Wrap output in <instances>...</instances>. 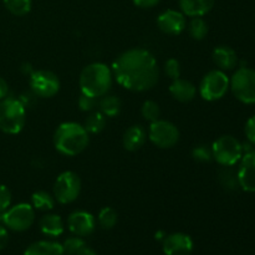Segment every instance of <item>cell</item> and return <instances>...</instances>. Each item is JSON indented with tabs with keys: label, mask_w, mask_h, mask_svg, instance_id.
Returning <instances> with one entry per match:
<instances>
[{
	"label": "cell",
	"mask_w": 255,
	"mask_h": 255,
	"mask_svg": "<svg viewBox=\"0 0 255 255\" xmlns=\"http://www.w3.org/2000/svg\"><path fill=\"white\" fill-rule=\"evenodd\" d=\"M219 181L227 191H237L238 188H241L238 182V174H237V171L232 169V167H223V169L219 172Z\"/></svg>",
	"instance_id": "25"
},
{
	"label": "cell",
	"mask_w": 255,
	"mask_h": 255,
	"mask_svg": "<svg viewBox=\"0 0 255 255\" xmlns=\"http://www.w3.org/2000/svg\"><path fill=\"white\" fill-rule=\"evenodd\" d=\"M239 162L241 163L237 169L239 187L249 193H255V148L244 153Z\"/></svg>",
	"instance_id": "13"
},
{
	"label": "cell",
	"mask_w": 255,
	"mask_h": 255,
	"mask_svg": "<svg viewBox=\"0 0 255 255\" xmlns=\"http://www.w3.org/2000/svg\"><path fill=\"white\" fill-rule=\"evenodd\" d=\"M148 137L152 143L159 148H172L179 141V129L172 122L157 120L149 126Z\"/></svg>",
	"instance_id": "11"
},
{
	"label": "cell",
	"mask_w": 255,
	"mask_h": 255,
	"mask_svg": "<svg viewBox=\"0 0 255 255\" xmlns=\"http://www.w3.org/2000/svg\"><path fill=\"white\" fill-rule=\"evenodd\" d=\"M141 114L146 121H149L152 124V122L159 120L161 109H159V105L157 102L148 100V101H144L143 105H142Z\"/></svg>",
	"instance_id": "29"
},
{
	"label": "cell",
	"mask_w": 255,
	"mask_h": 255,
	"mask_svg": "<svg viewBox=\"0 0 255 255\" xmlns=\"http://www.w3.org/2000/svg\"><path fill=\"white\" fill-rule=\"evenodd\" d=\"M1 221L14 232L27 231L35 222V209L31 204L19 203L2 214Z\"/></svg>",
	"instance_id": "10"
},
{
	"label": "cell",
	"mask_w": 255,
	"mask_h": 255,
	"mask_svg": "<svg viewBox=\"0 0 255 255\" xmlns=\"http://www.w3.org/2000/svg\"><path fill=\"white\" fill-rule=\"evenodd\" d=\"M244 133H246L247 139H248L251 143L255 144V115L254 116H252L251 119L246 122Z\"/></svg>",
	"instance_id": "35"
},
{
	"label": "cell",
	"mask_w": 255,
	"mask_h": 255,
	"mask_svg": "<svg viewBox=\"0 0 255 255\" xmlns=\"http://www.w3.org/2000/svg\"><path fill=\"white\" fill-rule=\"evenodd\" d=\"M117 212L111 207H105L99 213V224L102 229H112L117 223Z\"/></svg>",
	"instance_id": "28"
},
{
	"label": "cell",
	"mask_w": 255,
	"mask_h": 255,
	"mask_svg": "<svg viewBox=\"0 0 255 255\" xmlns=\"http://www.w3.org/2000/svg\"><path fill=\"white\" fill-rule=\"evenodd\" d=\"M24 255H65L61 244L51 241H40L30 244Z\"/></svg>",
	"instance_id": "21"
},
{
	"label": "cell",
	"mask_w": 255,
	"mask_h": 255,
	"mask_svg": "<svg viewBox=\"0 0 255 255\" xmlns=\"http://www.w3.org/2000/svg\"><path fill=\"white\" fill-rule=\"evenodd\" d=\"M212 154L222 167H234L243 157V147L236 137L224 134L213 142Z\"/></svg>",
	"instance_id": "5"
},
{
	"label": "cell",
	"mask_w": 255,
	"mask_h": 255,
	"mask_svg": "<svg viewBox=\"0 0 255 255\" xmlns=\"http://www.w3.org/2000/svg\"><path fill=\"white\" fill-rule=\"evenodd\" d=\"M216 0H179L181 11L189 17H202L214 6Z\"/></svg>",
	"instance_id": "18"
},
{
	"label": "cell",
	"mask_w": 255,
	"mask_h": 255,
	"mask_svg": "<svg viewBox=\"0 0 255 255\" xmlns=\"http://www.w3.org/2000/svg\"><path fill=\"white\" fill-rule=\"evenodd\" d=\"M89 132L76 122H64L54 133V146L64 156H77L89 146Z\"/></svg>",
	"instance_id": "2"
},
{
	"label": "cell",
	"mask_w": 255,
	"mask_h": 255,
	"mask_svg": "<svg viewBox=\"0 0 255 255\" xmlns=\"http://www.w3.org/2000/svg\"><path fill=\"white\" fill-rule=\"evenodd\" d=\"M75 255H97V254L95 253L94 249H91V248H90V247L85 246L84 248L80 249V251L77 252V253L75 254Z\"/></svg>",
	"instance_id": "39"
},
{
	"label": "cell",
	"mask_w": 255,
	"mask_h": 255,
	"mask_svg": "<svg viewBox=\"0 0 255 255\" xmlns=\"http://www.w3.org/2000/svg\"><path fill=\"white\" fill-rule=\"evenodd\" d=\"M213 61L217 66L219 67V70L222 71H229V70L236 69V66L238 65V55L237 52L232 49L231 46H227V45H221V46H217L213 50Z\"/></svg>",
	"instance_id": "16"
},
{
	"label": "cell",
	"mask_w": 255,
	"mask_h": 255,
	"mask_svg": "<svg viewBox=\"0 0 255 255\" xmlns=\"http://www.w3.org/2000/svg\"><path fill=\"white\" fill-rule=\"evenodd\" d=\"M188 31L194 40H203L208 34V24L202 17H192Z\"/></svg>",
	"instance_id": "27"
},
{
	"label": "cell",
	"mask_w": 255,
	"mask_h": 255,
	"mask_svg": "<svg viewBox=\"0 0 255 255\" xmlns=\"http://www.w3.org/2000/svg\"><path fill=\"white\" fill-rule=\"evenodd\" d=\"M10 204H11V192L6 186L0 184V221L2 214L9 209Z\"/></svg>",
	"instance_id": "32"
},
{
	"label": "cell",
	"mask_w": 255,
	"mask_h": 255,
	"mask_svg": "<svg viewBox=\"0 0 255 255\" xmlns=\"http://www.w3.org/2000/svg\"><path fill=\"white\" fill-rule=\"evenodd\" d=\"M81 192V179L75 172H62L54 184V197L59 203L70 204L76 201Z\"/></svg>",
	"instance_id": "8"
},
{
	"label": "cell",
	"mask_w": 255,
	"mask_h": 255,
	"mask_svg": "<svg viewBox=\"0 0 255 255\" xmlns=\"http://www.w3.org/2000/svg\"><path fill=\"white\" fill-rule=\"evenodd\" d=\"M181 64L177 59H169L164 64V71H166L167 76L171 77L172 80L181 77Z\"/></svg>",
	"instance_id": "34"
},
{
	"label": "cell",
	"mask_w": 255,
	"mask_h": 255,
	"mask_svg": "<svg viewBox=\"0 0 255 255\" xmlns=\"http://www.w3.org/2000/svg\"><path fill=\"white\" fill-rule=\"evenodd\" d=\"M67 227L74 236L87 237L95 231V217L86 211H75L67 218Z\"/></svg>",
	"instance_id": "14"
},
{
	"label": "cell",
	"mask_w": 255,
	"mask_h": 255,
	"mask_svg": "<svg viewBox=\"0 0 255 255\" xmlns=\"http://www.w3.org/2000/svg\"><path fill=\"white\" fill-rule=\"evenodd\" d=\"M7 91H9V87H7L6 81L2 77H0V101L6 97Z\"/></svg>",
	"instance_id": "38"
},
{
	"label": "cell",
	"mask_w": 255,
	"mask_h": 255,
	"mask_svg": "<svg viewBox=\"0 0 255 255\" xmlns=\"http://www.w3.org/2000/svg\"><path fill=\"white\" fill-rule=\"evenodd\" d=\"M229 89L242 104L255 105V70L239 67L232 76Z\"/></svg>",
	"instance_id": "6"
},
{
	"label": "cell",
	"mask_w": 255,
	"mask_h": 255,
	"mask_svg": "<svg viewBox=\"0 0 255 255\" xmlns=\"http://www.w3.org/2000/svg\"><path fill=\"white\" fill-rule=\"evenodd\" d=\"M231 79L222 70H212L206 74L199 84V94L206 101H217L226 96Z\"/></svg>",
	"instance_id": "7"
},
{
	"label": "cell",
	"mask_w": 255,
	"mask_h": 255,
	"mask_svg": "<svg viewBox=\"0 0 255 255\" xmlns=\"http://www.w3.org/2000/svg\"><path fill=\"white\" fill-rule=\"evenodd\" d=\"M5 7L15 16H24L31 10V0H2Z\"/></svg>",
	"instance_id": "26"
},
{
	"label": "cell",
	"mask_w": 255,
	"mask_h": 255,
	"mask_svg": "<svg viewBox=\"0 0 255 255\" xmlns=\"http://www.w3.org/2000/svg\"><path fill=\"white\" fill-rule=\"evenodd\" d=\"M31 206L37 211H51L55 206V197L45 191H37L31 196Z\"/></svg>",
	"instance_id": "24"
},
{
	"label": "cell",
	"mask_w": 255,
	"mask_h": 255,
	"mask_svg": "<svg viewBox=\"0 0 255 255\" xmlns=\"http://www.w3.org/2000/svg\"><path fill=\"white\" fill-rule=\"evenodd\" d=\"M7 242H9V233L5 227L0 226V251L7 246Z\"/></svg>",
	"instance_id": "37"
},
{
	"label": "cell",
	"mask_w": 255,
	"mask_h": 255,
	"mask_svg": "<svg viewBox=\"0 0 255 255\" xmlns=\"http://www.w3.org/2000/svg\"><path fill=\"white\" fill-rule=\"evenodd\" d=\"M157 26L167 35H179L187 26L186 15L178 10L168 9L157 17Z\"/></svg>",
	"instance_id": "12"
},
{
	"label": "cell",
	"mask_w": 255,
	"mask_h": 255,
	"mask_svg": "<svg viewBox=\"0 0 255 255\" xmlns=\"http://www.w3.org/2000/svg\"><path fill=\"white\" fill-rule=\"evenodd\" d=\"M29 85L32 94L37 97H41V99L54 97L60 90L59 77L49 70L32 71L30 74Z\"/></svg>",
	"instance_id": "9"
},
{
	"label": "cell",
	"mask_w": 255,
	"mask_h": 255,
	"mask_svg": "<svg viewBox=\"0 0 255 255\" xmlns=\"http://www.w3.org/2000/svg\"><path fill=\"white\" fill-rule=\"evenodd\" d=\"M85 246H86V243L84 242V239L77 236L70 237V238H67L64 242V244H61L65 255H75L80 249L84 248Z\"/></svg>",
	"instance_id": "30"
},
{
	"label": "cell",
	"mask_w": 255,
	"mask_h": 255,
	"mask_svg": "<svg viewBox=\"0 0 255 255\" xmlns=\"http://www.w3.org/2000/svg\"><path fill=\"white\" fill-rule=\"evenodd\" d=\"M146 129L141 125H133L124 134V147L129 152L138 151L146 142Z\"/></svg>",
	"instance_id": "19"
},
{
	"label": "cell",
	"mask_w": 255,
	"mask_h": 255,
	"mask_svg": "<svg viewBox=\"0 0 255 255\" xmlns=\"http://www.w3.org/2000/svg\"><path fill=\"white\" fill-rule=\"evenodd\" d=\"M26 110L16 99H2L0 101V129L7 134H16L24 128Z\"/></svg>",
	"instance_id": "4"
},
{
	"label": "cell",
	"mask_w": 255,
	"mask_h": 255,
	"mask_svg": "<svg viewBox=\"0 0 255 255\" xmlns=\"http://www.w3.org/2000/svg\"><path fill=\"white\" fill-rule=\"evenodd\" d=\"M169 92L177 101L189 102L196 97L197 87L194 86L193 82L178 77L172 81L171 86H169Z\"/></svg>",
	"instance_id": "17"
},
{
	"label": "cell",
	"mask_w": 255,
	"mask_h": 255,
	"mask_svg": "<svg viewBox=\"0 0 255 255\" xmlns=\"http://www.w3.org/2000/svg\"><path fill=\"white\" fill-rule=\"evenodd\" d=\"M112 74L122 87L133 92L153 89L159 79L156 57L151 51L141 47L120 54L114 61Z\"/></svg>",
	"instance_id": "1"
},
{
	"label": "cell",
	"mask_w": 255,
	"mask_h": 255,
	"mask_svg": "<svg viewBox=\"0 0 255 255\" xmlns=\"http://www.w3.org/2000/svg\"><path fill=\"white\" fill-rule=\"evenodd\" d=\"M100 112L106 117H115L121 112L122 101L120 97L114 96V95H105L99 101Z\"/></svg>",
	"instance_id": "22"
},
{
	"label": "cell",
	"mask_w": 255,
	"mask_h": 255,
	"mask_svg": "<svg viewBox=\"0 0 255 255\" xmlns=\"http://www.w3.org/2000/svg\"><path fill=\"white\" fill-rule=\"evenodd\" d=\"M77 105H79L81 111L92 112L95 110V107L99 105V101H97V99H95V97L87 96V95L82 94L81 92L79 100H77Z\"/></svg>",
	"instance_id": "33"
},
{
	"label": "cell",
	"mask_w": 255,
	"mask_h": 255,
	"mask_svg": "<svg viewBox=\"0 0 255 255\" xmlns=\"http://www.w3.org/2000/svg\"><path fill=\"white\" fill-rule=\"evenodd\" d=\"M84 127L89 133H100L106 127V116L100 111H92L85 120Z\"/></svg>",
	"instance_id": "23"
},
{
	"label": "cell",
	"mask_w": 255,
	"mask_h": 255,
	"mask_svg": "<svg viewBox=\"0 0 255 255\" xmlns=\"http://www.w3.org/2000/svg\"><path fill=\"white\" fill-rule=\"evenodd\" d=\"M132 1H133V4L137 7H141V9H151V7L158 5L161 0H132Z\"/></svg>",
	"instance_id": "36"
},
{
	"label": "cell",
	"mask_w": 255,
	"mask_h": 255,
	"mask_svg": "<svg viewBox=\"0 0 255 255\" xmlns=\"http://www.w3.org/2000/svg\"><path fill=\"white\" fill-rule=\"evenodd\" d=\"M112 81L114 74L111 69L102 62H94L82 69L79 84L82 94L99 99L107 95L112 86Z\"/></svg>",
	"instance_id": "3"
},
{
	"label": "cell",
	"mask_w": 255,
	"mask_h": 255,
	"mask_svg": "<svg viewBox=\"0 0 255 255\" xmlns=\"http://www.w3.org/2000/svg\"><path fill=\"white\" fill-rule=\"evenodd\" d=\"M40 231L42 234L51 238H56V237L61 236L64 233V222H62L61 217L57 214H45L39 222Z\"/></svg>",
	"instance_id": "20"
},
{
	"label": "cell",
	"mask_w": 255,
	"mask_h": 255,
	"mask_svg": "<svg viewBox=\"0 0 255 255\" xmlns=\"http://www.w3.org/2000/svg\"><path fill=\"white\" fill-rule=\"evenodd\" d=\"M192 157L198 162H211L213 159V154H212V147L209 148L206 144H199L196 146L192 151Z\"/></svg>",
	"instance_id": "31"
},
{
	"label": "cell",
	"mask_w": 255,
	"mask_h": 255,
	"mask_svg": "<svg viewBox=\"0 0 255 255\" xmlns=\"http://www.w3.org/2000/svg\"><path fill=\"white\" fill-rule=\"evenodd\" d=\"M162 248L166 255H189L193 251V241L188 234L173 233L163 239Z\"/></svg>",
	"instance_id": "15"
}]
</instances>
